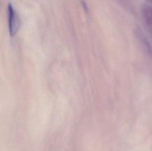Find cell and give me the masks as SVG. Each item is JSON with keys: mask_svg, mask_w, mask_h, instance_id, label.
<instances>
[{"mask_svg": "<svg viewBox=\"0 0 152 151\" xmlns=\"http://www.w3.org/2000/svg\"><path fill=\"white\" fill-rule=\"evenodd\" d=\"M81 4H82V7L84 8V10L85 11L88 12V7L87 6L86 4V2L84 1H81Z\"/></svg>", "mask_w": 152, "mask_h": 151, "instance_id": "7a4b0ae2", "label": "cell"}, {"mask_svg": "<svg viewBox=\"0 0 152 151\" xmlns=\"http://www.w3.org/2000/svg\"><path fill=\"white\" fill-rule=\"evenodd\" d=\"M9 32L11 37H14L20 27V20L11 4L8 5Z\"/></svg>", "mask_w": 152, "mask_h": 151, "instance_id": "6da1fadb", "label": "cell"}]
</instances>
